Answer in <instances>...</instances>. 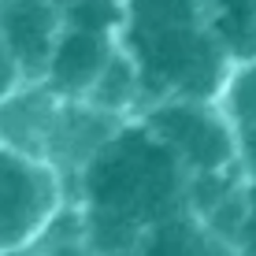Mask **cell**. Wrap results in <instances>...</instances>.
<instances>
[{"label": "cell", "mask_w": 256, "mask_h": 256, "mask_svg": "<svg viewBox=\"0 0 256 256\" xmlns=\"http://www.w3.org/2000/svg\"><path fill=\"white\" fill-rule=\"evenodd\" d=\"M96 256L126 252L145 230L190 208V174L141 116L122 119L116 134L67 182Z\"/></svg>", "instance_id": "cell-1"}, {"label": "cell", "mask_w": 256, "mask_h": 256, "mask_svg": "<svg viewBox=\"0 0 256 256\" xmlns=\"http://www.w3.org/2000/svg\"><path fill=\"white\" fill-rule=\"evenodd\" d=\"M122 48L141 70L145 104L219 100L238 67L212 30V0H126Z\"/></svg>", "instance_id": "cell-2"}, {"label": "cell", "mask_w": 256, "mask_h": 256, "mask_svg": "<svg viewBox=\"0 0 256 256\" xmlns=\"http://www.w3.org/2000/svg\"><path fill=\"white\" fill-rule=\"evenodd\" d=\"M67 178L48 156L0 141V256H22L67 208Z\"/></svg>", "instance_id": "cell-3"}, {"label": "cell", "mask_w": 256, "mask_h": 256, "mask_svg": "<svg viewBox=\"0 0 256 256\" xmlns=\"http://www.w3.org/2000/svg\"><path fill=\"white\" fill-rule=\"evenodd\" d=\"M141 122L174 152L190 178L245 167L234 119L219 100H197V96L152 100L141 108Z\"/></svg>", "instance_id": "cell-4"}, {"label": "cell", "mask_w": 256, "mask_h": 256, "mask_svg": "<svg viewBox=\"0 0 256 256\" xmlns=\"http://www.w3.org/2000/svg\"><path fill=\"white\" fill-rule=\"evenodd\" d=\"M60 30H64V8L52 0H0V38L22 82L45 78Z\"/></svg>", "instance_id": "cell-5"}, {"label": "cell", "mask_w": 256, "mask_h": 256, "mask_svg": "<svg viewBox=\"0 0 256 256\" xmlns=\"http://www.w3.org/2000/svg\"><path fill=\"white\" fill-rule=\"evenodd\" d=\"M119 45H122L119 38L78 30V26L64 22V30L56 38V48H52V60H48V70L41 82L56 96H64V100H86Z\"/></svg>", "instance_id": "cell-6"}, {"label": "cell", "mask_w": 256, "mask_h": 256, "mask_svg": "<svg viewBox=\"0 0 256 256\" xmlns=\"http://www.w3.org/2000/svg\"><path fill=\"white\" fill-rule=\"evenodd\" d=\"M116 256H238V249L234 242H226L219 230H212L204 219L186 208L164 219L160 226L145 230L126 252Z\"/></svg>", "instance_id": "cell-7"}, {"label": "cell", "mask_w": 256, "mask_h": 256, "mask_svg": "<svg viewBox=\"0 0 256 256\" xmlns=\"http://www.w3.org/2000/svg\"><path fill=\"white\" fill-rule=\"evenodd\" d=\"M86 104H93V108L108 112L116 119L141 116V108H145V86H141V70L134 64V56L122 45L108 60V67L100 70V78H96V86L90 90Z\"/></svg>", "instance_id": "cell-8"}, {"label": "cell", "mask_w": 256, "mask_h": 256, "mask_svg": "<svg viewBox=\"0 0 256 256\" xmlns=\"http://www.w3.org/2000/svg\"><path fill=\"white\" fill-rule=\"evenodd\" d=\"M212 30L234 64L256 60V0H212Z\"/></svg>", "instance_id": "cell-9"}, {"label": "cell", "mask_w": 256, "mask_h": 256, "mask_svg": "<svg viewBox=\"0 0 256 256\" xmlns=\"http://www.w3.org/2000/svg\"><path fill=\"white\" fill-rule=\"evenodd\" d=\"M64 22L122 41V30H126V0H70L64 8Z\"/></svg>", "instance_id": "cell-10"}, {"label": "cell", "mask_w": 256, "mask_h": 256, "mask_svg": "<svg viewBox=\"0 0 256 256\" xmlns=\"http://www.w3.org/2000/svg\"><path fill=\"white\" fill-rule=\"evenodd\" d=\"M234 249L238 256H256V171L245 182V216H242V226H238Z\"/></svg>", "instance_id": "cell-11"}, {"label": "cell", "mask_w": 256, "mask_h": 256, "mask_svg": "<svg viewBox=\"0 0 256 256\" xmlns=\"http://www.w3.org/2000/svg\"><path fill=\"white\" fill-rule=\"evenodd\" d=\"M19 86H22V74H19V67H15V60H12V52H8L4 38H0V100L12 96Z\"/></svg>", "instance_id": "cell-12"}]
</instances>
